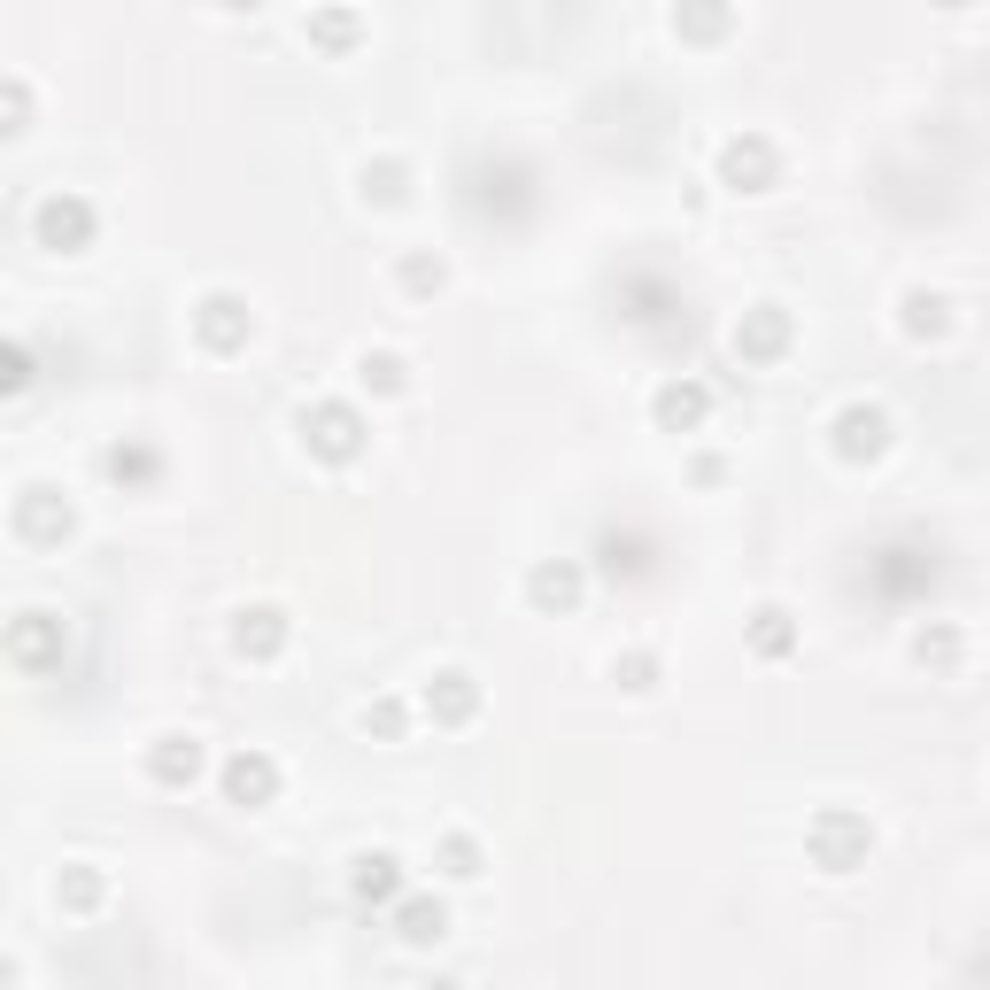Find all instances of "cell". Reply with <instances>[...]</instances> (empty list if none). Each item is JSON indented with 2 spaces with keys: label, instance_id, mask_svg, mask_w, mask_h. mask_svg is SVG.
<instances>
[{
  "label": "cell",
  "instance_id": "cell-1",
  "mask_svg": "<svg viewBox=\"0 0 990 990\" xmlns=\"http://www.w3.org/2000/svg\"><path fill=\"white\" fill-rule=\"evenodd\" d=\"M867 851H874V828H867V820L836 813L828 828H820V867H828V874H851L859 859H867Z\"/></svg>",
  "mask_w": 990,
  "mask_h": 990
},
{
  "label": "cell",
  "instance_id": "cell-2",
  "mask_svg": "<svg viewBox=\"0 0 990 990\" xmlns=\"http://www.w3.org/2000/svg\"><path fill=\"white\" fill-rule=\"evenodd\" d=\"M882 441H890V418L874 403H851L844 418H836V449H844L851 465H859V457H882Z\"/></svg>",
  "mask_w": 990,
  "mask_h": 990
},
{
  "label": "cell",
  "instance_id": "cell-3",
  "mask_svg": "<svg viewBox=\"0 0 990 990\" xmlns=\"http://www.w3.org/2000/svg\"><path fill=\"white\" fill-rule=\"evenodd\" d=\"M905 333L913 341H944L952 333V302L944 294H905Z\"/></svg>",
  "mask_w": 990,
  "mask_h": 990
},
{
  "label": "cell",
  "instance_id": "cell-4",
  "mask_svg": "<svg viewBox=\"0 0 990 990\" xmlns=\"http://www.w3.org/2000/svg\"><path fill=\"white\" fill-rule=\"evenodd\" d=\"M921 658L952 666V658H960V635H952V627H929V635H921Z\"/></svg>",
  "mask_w": 990,
  "mask_h": 990
},
{
  "label": "cell",
  "instance_id": "cell-5",
  "mask_svg": "<svg viewBox=\"0 0 990 990\" xmlns=\"http://www.w3.org/2000/svg\"><path fill=\"white\" fill-rule=\"evenodd\" d=\"M78 233H86V209H62V202L47 209V240H78Z\"/></svg>",
  "mask_w": 990,
  "mask_h": 990
},
{
  "label": "cell",
  "instance_id": "cell-6",
  "mask_svg": "<svg viewBox=\"0 0 990 990\" xmlns=\"http://www.w3.org/2000/svg\"><path fill=\"white\" fill-rule=\"evenodd\" d=\"M728 171H735V178H743V171L766 178V147H758V140H751V147H728Z\"/></svg>",
  "mask_w": 990,
  "mask_h": 990
},
{
  "label": "cell",
  "instance_id": "cell-7",
  "mask_svg": "<svg viewBox=\"0 0 990 990\" xmlns=\"http://www.w3.org/2000/svg\"><path fill=\"white\" fill-rule=\"evenodd\" d=\"M697 410H704L697 387H673V395H666V418H697Z\"/></svg>",
  "mask_w": 990,
  "mask_h": 990
},
{
  "label": "cell",
  "instance_id": "cell-8",
  "mask_svg": "<svg viewBox=\"0 0 990 990\" xmlns=\"http://www.w3.org/2000/svg\"><path fill=\"white\" fill-rule=\"evenodd\" d=\"M233 789H240V797H256V789H271V766H233Z\"/></svg>",
  "mask_w": 990,
  "mask_h": 990
},
{
  "label": "cell",
  "instance_id": "cell-9",
  "mask_svg": "<svg viewBox=\"0 0 990 990\" xmlns=\"http://www.w3.org/2000/svg\"><path fill=\"white\" fill-rule=\"evenodd\" d=\"M8 387H24V356L16 349H0V395H8Z\"/></svg>",
  "mask_w": 990,
  "mask_h": 990
},
{
  "label": "cell",
  "instance_id": "cell-10",
  "mask_svg": "<svg viewBox=\"0 0 990 990\" xmlns=\"http://www.w3.org/2000/svg\"><path fill=\"white\" fill-rule=\"evenodd\" d=\"M936 8H967V0H936Z\"/></svg>",
  "mask_w": 990,
  "mask_h": 990
}]
</instances>
